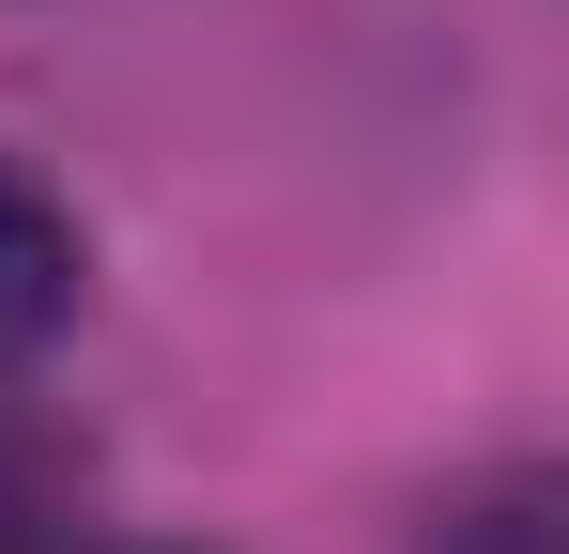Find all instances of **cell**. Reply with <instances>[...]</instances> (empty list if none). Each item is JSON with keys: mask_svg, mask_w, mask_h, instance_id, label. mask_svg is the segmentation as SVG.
<instances>
[{"mask_svg": "<svg viewBox=\"0 0 569 554\" xmlns=\"http://www.w3.org/2000/svg\"><path fill=\"white\" fill-rule=\"evenodd\" d=\"M431 554H555V493H539V477H508V493L447 508V524H431Z\"/></svg>", "mask_w": 569, "mask_h": 554, "instance_id": "obj_2", "label": "cell"}, {"mask_svg": "<svg viewBox=\"0 0 569 554\" xmlns=\"http://www.w3.org/2000/svg\"><path fill=\"white\" fill-rule=\"evenodd\" d=\"M78 554H186V540H78Z\"/></svg>", "mask_w": 569, "mask_h": 554, "instance_id": "obj_3", "label": "cell"}, {"mask_svg": "<svg viewBox=\"0 0 569 554\" xmlns=\"http://www.w3.org/2000/svg\"><path fill=\"white\" fill-rule=\"evenodd\" d=\"M78 277H93L78 263V216H62L31 170H0V385L78 324Z\"/></svg>", "mask_w": 569, "mask_h": 554, "instance_id": "obj_1", "label": "cell"}]
</instances>
